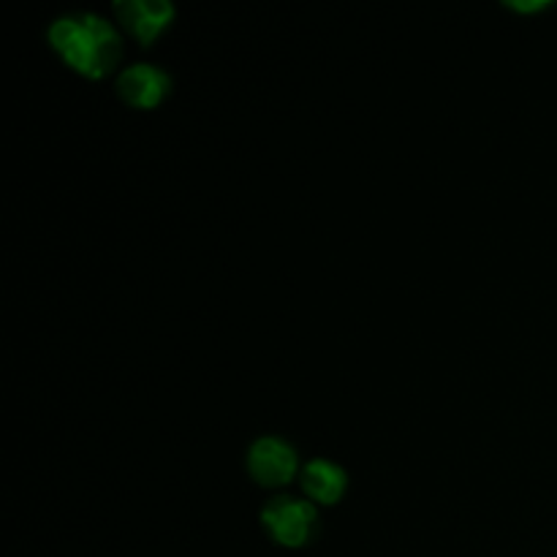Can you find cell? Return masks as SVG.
<instances>
[{
    "label": "cell",
    "instance_id": "cell-2",
    "mask_svg": "<svg viewBox=\"0 0 557 557\" xmlns=\"http://www.w3.org/2000/svg\"><path fill=\"white\" fill-rule=\"evenodd\" d=\"M261 525L283 547H305L319 528V515L308 500L277 495L261 509Z\"/></svg>",
    "mask_w": 557,
    "mask_h": 557
},
{
    "label": "cell",
    "instance_id": "cell-5",
    "mask_svg": "<svg viewBox=\"0 0 557 557\" xmlns=\"http://www.w3.org/2000/svg\"><path fill=\"white\" fill-rule=\"evenodd\" d=\"M114 14L125 30L134 33L136 41L150 44L172 22L174 5L166 0H120L114 3Z\"/></svg>",
    "mask_w": 557,
    "mask_h": 557
},
{
    "label": "cell",
    "instance_id": "cell-4",
    "mask_svg": "<svg viewBox=\"0 0 557 557\" xmlns=\"http://www.w3.org/2000/svg\"><path fill=\"white\" fill-rule=\"evenodd\" d=\"M166 92L169 76L152 63L128 65V69L117 76V96L123 98L128 107L152 109L163 101Z\"/></svg>",
    "mask_w": 557,
    "mask_h": 557
},
{
    "label": "cell",
    "instance_id": "cell-6",
    "mask_svg": "<svg viewBox=\"0 0 557 557\" xmlns=\"http://www.w3.org/2000/svg\"><path fill=\"white\" fill-rule=\"evenodd\" d=\"M346 471L330 460H310L308 466L302 468V490L308 493L310 500H315V504H337L341 495L346 493Z\"/></svg>",
    "mask_w": 557,
    "mask_h": 557
},
{
    "label": "cell",
    "instance_id": "cell-3",
    "mask_svg": "<svg viewBox=\"0 0 557 557\" xmlns=\"http://www.w3.org/2000/svg\"><path fill=\"white\" fill-rule=\"evenodd\" d=\"M248 471L261 487H281L297 473V451L275 435H264L248 451Z\"/></svg>",
    "mask_w": 557,
    "mask_h": 557
},
{
    "label": "cell",
    "instance_id": "cell-1",
    "mask_svg": "<svg viewBox=\"0 0 557 557\" xmlns=\"http://www.w3.org/2000/svg\"><path fill=\"white\" fill-rule=\"evenodd\" d=\"M49 44L71 69L92 79L109 74L123 52L117 30L98 14L58 16L49 27Z\"/></svg>",
    "mask_w": 557,
    "mask_h": 557
}]
</instances>
